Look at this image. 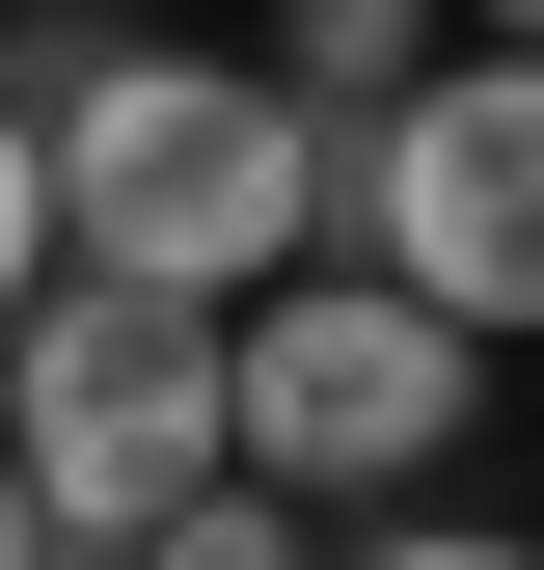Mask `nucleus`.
Here are the masks:
<instances>
[{"instance_id": "nucleus-1", "label": "nucleus", "mask_w": 544, "mask_h": 570, "mask_svg": "<svg viewBox=\"0 0 544 570\" xmlns=\"http://www.w3.org/2000/svg\"><path fill=\"white\" fill-rule=\"evenodd\" d=\"M0 109L55 136V272L136 299H272L327 245V109L191 28H0Z\"/></svg>"}, {"instance_id": "nucleus-2", "label": "nucleus", "mask_w": 544, "mask_h": 570, "mask_svg": "<svg viewBox=\"0 0 544 570\" xmlns=\"http://www.w3.org/2000/svg\"><path fill=\"white\" fill-rule=\"evenodd\" d=\"M0 462H28V517H55V570H136L218 489L245 435H218V299H136V272H55L28 326H0Z\"/></svg>"}, {"instance_id": "nucleus-3", "label": "nucleus", "mask_w": 544, "mask_h": 570, "mask_svg": "<svg viewBox=\"0 0 544 570\" xmlns=\"http://www.w3.org/2000/svg\"><path fill=\"white\" fill-rule=\"evenodd\" d=\"M327 272H381V299H436L463 353L544 326V55L463 28L436 82L327 109Z\"/></svg>"}, {"instance_id": "nucleus-4", "label": "nucleus", "mask_w": 544, "mask_h": 570, "mask_svg": "<svg viewBox=\"0 0 544 570\" xmlns=\"http://www.w3.org/2000/svg\"><path fill=\"white\" fill-rule=\"evenodd\" d=\"M463 407H490V353H463L436 299H381V272H272V299H218V435L245 489H300V517H381V489L463 462Z\"/></svg>"}, {"instance_id": "nucleus-5", "label": "nucleus", "mask_w": 544, "mask_h": 570, "mask_svg": "<svg viewBox=\"0 0 544 570\" xmlns=\"http://www.w3.org/2000/svg\"><path fill=\"white\" fill-rule=\"evenodd\" d=\"M272 28V82L300 109H381V82H436V0H245Z\"/></svg>"}, {"instance_id": "nucleus-6", "label": "nucleus", "mask_w": 544, "mask_h": 570, "mask_svg": "<svg viewBox=\"0 0 544 570\" xmlns=\"http://www.w3.org/2000/svg\"><path fill=\"white\" fill-rule=\"evenodd\" d=\"M136 570H327V517H300V489H245V462H218V489H191V517L136 543Z\"/></svg>"}, {"instance_id": "nucleus-7", "label": "nucleus", "mask_w": 544, "mask_h": 570, "mask_svg": "<svg viewBox=\"0 0 544 570\" xmlns=\"http://www.w3.org/2000/svg\"><path fill=\"white\" fill-rule=\"evenodd\" d=\"M28 299H55V136L0 109V326H28Z\"/></svg>"}, {"instance_id": "nucleus-8", "label": "nucleus", "mask_w": 544, "mask_h": 570, "mask_svg": "<svg viewBox=\"0 0 544 570\" xmlns=\"http://www.w3.org/2000/svg\"><path fill=\"white\" fill-rule=\"evenodd\" d=\"M327 570H544V543H490V517H354Z\"/></svg>"}, {"instance_id": "nucleus-9", "label": "nucleus", "mask_w": 544, "mask_h": 570, "mask_svg": "<svg viewBox=\"0 0 544 570\" xmlns=\"http://www.w3.org/2000/svg\"><path fill=\"white\" fill-rule=\"evenodd\" d=\"M0 570H55V517H28V462H0Z\"/></svg>"}, {"instance_id": "nucleus-10", "label": "nucleus", "mask_w": 544, "mask_h": 570, "mask_svg": "<svg viewBox=\"0 0 544 570\" xmlns=\"http://www.w3.org/2000/svg\"><path fill=\"white\" fill-rule=\"evenodd\" d=\"M463 28H490V55H544V0H463Z\"/></svg>"}]
</instances>
